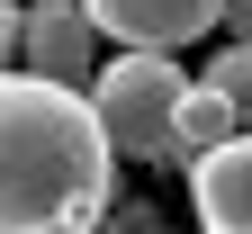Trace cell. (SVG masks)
Returning <instances> with one entry per match:
<instances>
[{"label": "cell", "instance_id": "obj_1", "mask_svg": "<svg viewBox=\"0 0 252 234\" xmlns=\"http://www.w3.org/2000/svg\"><path fill=\"white\" fill-rule=\"evenodd\" d=\"M117 198V144L90 90L0 63V234H54Z\"/></svg>", "mask_w": 252, "mask_h": 234}, {"label": "cell", "instance_id": "obj_2", "mask_svg": "<svg viewBox=\"0 0 252 234\" xmlns=\"http://www.w3.org/2000/svg\"><path fill=\"white\" fill-rule=\"evenodd\" d=\"M180 63L153 54V45H126L117 63H99V81H90V108H99L117 162H171V135H180Z\"/></svg>", "mask_w": 252, "mask_h": 234}, {"label": "cell", "instance_id": "obj_3", "mask_svg": "<svg viewBox=\"0 0 252 234\" xmlns=\"http://www.w3.org/2000/svg\"><path fill=\"white\" fill-rule=\"evenodd\" d=\"M18 63L45 72V81L90 90V81H99V18H90L81 0H27V18H18Z\"/></svg>", "mask_w": 252, "mask_h": 234}, {"label": "cell", "instance_id": "obj_4", "mask_svg": "<svg viewBox=\"0 0 252 234\" xmlns=\"http://www.w3.org/2000/svg\"><path fill=\"white\" fill-rule=\"evenodd\" d=\"M99 18V36L117 45H153V54H180L198 45L207 27H225V0H81Z\"/></svg>", "mask_w": 252, "mask_h": 234}, {"label": "cell", "instance_id": "obj_5", "mask_svg": "<svg viewBox=\"0 0 252 234\" xmlns=\"http://www.w3.org/2000/svg\"><path fill=\"white\" fill-rule=\"evenodd\" d=\"M189 207L198 234H252V126L189 162Z\"/></svg>", "mask_w": 252, "mask_h": 234}, {"label": "cell", "instance_id": "obj_6", "mask_svg": "<svg viewBox=\"0 0 252 234\" xmlns=\"http://www.w3.org/2000/svg\"><path fill=\"white\" fill-rule=\"evenodd\" d=\"M225 135H243V108H234L225 90H207V81H189V99H180V135H171V162L189 171V162H198V153H216Z\"/></svg>", "mask_w": 252, "mask_h": 234}, {"label": "cell", "instance_id": "obj_7", "mask_svg": "<svg viewBox=\"0 0 252 234\" xmlns=\"http://www.w3.org/2000/svg\"><path fill=\"white\" fill-rule=\"evenodd\" d=\"M198 81H207V90H225V99H234V108L252 117V45H243V36H234L225 54H216V63H207V72H198Z\"/></svg>", "mask_w": 252, "mask_h": 234}, {"label": "cell", "instance_id": "obj_8", "mask_svg": "<svg viewBox=\"0 0 252 234\" xmlns=\"http://www.w3.org/2000/svg\"><path fill=\"white\" fill-rule=\"evenodd\" d=\"M108 234H153V207H135V198H108Z\"/></svg>", "mask_w": 252, "mask_h": 234}, {"label": "cell", "instance_id": "obj_9", "mask_svg": "<svg viewBox=\"0 0 252 234\" xmlns=\"http://www.w3.org/2000/svg\"><path fill=\"white\" fill-rule=\"evenodd\" d=\"M18 18H27V9H9V0H0V63H18Z\"/></svg>", "mask_w": 252, "mask_h": 234}, {"label": "cell", "instance_id": "obj_10", "mask_svg": "<svg viewBox=\"0 0 252 234\" xmlns=\"http://www.w3.org/2000/svg\"><path fill=\"white\" fill-rule=\"evenodd\" d=\"M225 27H234L243 45H252V0H225Z\"/></svg>", "mask_w": 252, "mask_h": 234}, {"label": "cell", "instance_id": "obj_11", "mask_svg": "<svg viewBox=\"0 0 252 234\" xmlns=\"http://www.w3.org/2000/svg\"><path fill=\"white\" fill-rule=\"evenodd\" d=\"M153 234H162V225H153Z\"/></svg>", "mask_w": 252, "mask_h": 234}]
</instances>
